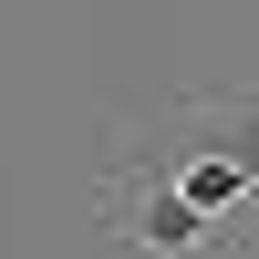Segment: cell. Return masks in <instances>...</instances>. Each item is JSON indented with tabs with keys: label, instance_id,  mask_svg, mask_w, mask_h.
Wrapping results in <instances>:
<instances>
[{
	"label": "cell",
	"instance_id": "obj_1",
	"mask_svg": "<svg viewBox=\"0 0 259 259\" xmlns=\"http://www.w3.org/2000/svg\"><path fill=\"white\" fill-rule=\"evenodd\" d=\"M104 177L156 187L239 239V218L259 207V94H166L156 114H124L104 145Z\"/></svg>",
	"mask_w": 259,
	"mask_h": 259
}]
</instances>
